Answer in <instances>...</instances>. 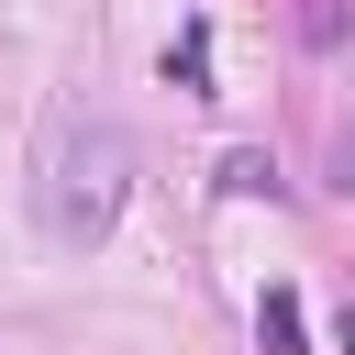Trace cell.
Returning a JSON list of instances; mask_svg holds the SVG:
<instances>
[{"label": "cell", "mask_w": 355, "mask_h": 355, "mask_svg": "<svg viewBox=\"0 0 355 355\" xmlns=\"http://www.w3.org/2000/svg\"><path fill=\"white\" fill-rule=\"evenodd\" d=\"M300 44L333 55V67H355V0H300Z\"/></svg>", "instance_id": "2"}, {"label": "cell", "mask_w": 355, "mask_h": 355, "mask_svg": "<svg viewBox=\"0 0 355 355\" xmlns=\"http://www.w3.org/2000/svg\"><path fill=\"white\" fill-rule=\"evenodd\" d=\"M333 344H344V355H355V300H344V322H333Z\"/></svg>", "instance_id": "7"}, {"label": "cell", "mask_w": 355, "mask_h": 355, "mask_svg": "<svg viewBox=\"0 0 355 355\" xmlns=\"http://www.w3.org/2000/svg\"><path fill=\"white\" fill-rule=\"evenodd\" d=\"M122 178H133V144H122L111 122H67L55 155H44V222H55L67 244H100L111 211H122Z\"/></svg>", "instance_id": "1"}, {"label": "cell", "mask_w": 355, "mask_h": 355, "mask_svg": "<svg viewBox=\"0 0 355 355\" xmlns=\"http://www.w3.org/2000/svg\"><path fill=\"white\" fill-rule=\"evenodd\" d=\"M222 189H233V200H266L277 166H266V155H222Z\"/></svg>", "instance_id": "4"}, {"label": "cell", "mask_w": 355, "mask_h": 355, "mask_svg": "<svg viewBox=\"0 0 355 355\" xmlns=\"http://www.w3.org/2000/svg\"><path fill=\"white\" fill-rule=\"evenodd\" d=\"M255 333H266V355H300V300L266 288V300H255Z\"/></svg>", "instance_id": "3"}, {"label": "cell", "mask_w": 355, "mask_h": 355, "mask_svg": "<svg viewBox=\"0 0 355 355\" xmlns=\"http://www.w3.org/2000/svg\"><path fill=\"white\" fill-rule=\"evenodd\" d=\"M333 189L355 200V122H333Z\"/></svg>", "instance_id": "6"}, {"label": "cell", "mask_w": 355, "mask_h": 355, "mask_svg": "<svg viewBox=\"0 0 355 355\" xmlns=\"http://www.w3.org/2000/svg\"><path fill=\"white\" fill-rule=\"evenodd\" d=\"M166 78H189V89L211 78V33H200V22H189V44H166Z\"/></svg>", "instance_id": "5"}]
</instances>
